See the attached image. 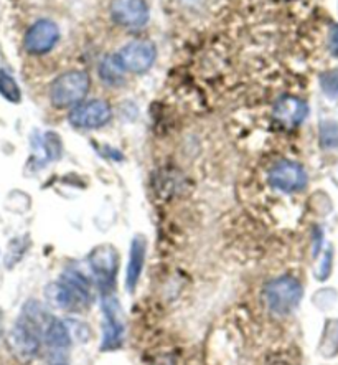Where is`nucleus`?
Masks as SVG:
<instances>
[{
	"mask_svg": "<svg viewBox=\"0 0 338 365\" xmlns=\"http://www.w3.org/2000/svg\"><path fill=\"white\" fill-rule=\"evenodd\" d=\"M50 321L51 316L43 306L36 301H28L10 332L9 344L14 356L22 362L32 361L40 351V342Z\"/></svg>",
	"mask_w": 338,
	"mask_h": 365,
	"instance_id": "1",
	"label": "nucleus"
},
{
	"mask_svg": "<svg viewBox=\"0 0 338 365\" xmlns=\"http://www.w3.org/2000/svg\"><path fill=\"white\" fill-rule=\"evenodd\" d=\"M264 298L269 309L278 316H289L304 298V286L294 276H280L266 284Z\"/></svg>",
	"mask_w": 338,
	"mask_h": 365,
	"instance_id": "2",
	"label": "nucleus"
},
{
	"mask_svg": "<svg viewBox=\"0 0 338 365\" xmlns=\"http://www.w3.org/2000/svg\"><path fill=\"white\" fill-rule=\"evenodd\" d=\"M90 76L85 71H68L50 86V100L56 108H70L81 103L90 91Z\"/></svg>",
	"mask_w": 338,
	"mask_h": 365,
	"instance_id": "3",
	"label": "nucleus"
},
{
	"mask_svg": "<svg viewBox=\"0 0 338 365\" xmlns=\"http://www.w3.org/2000/svg\"><path fill=\"white\" fill-rule=\"evenodd\" d=\"M90 269L93 278H95L97 288H100L104 294L109 296L112 293L114 286H116V276L119 268V255L116 250L109 245H102L91 252L90 258Z\"/></svg>",
	"mask_w": 338,
	"mask_h": 365,
	"instance_id": "4",
	"label": "nucleus"
},
{
	"mask_svg": "<svg viewBox=\"0 0 338 365\" xmlns=\"http://www.w3.org/2000/svg\"><path fill=\"white\" fill-rule=\"evenodd\" d=\"M102 341L101 351H116L124 341L122 307L114 296H106L102 301Z\"/></svg>",
	"mask_w": 338,
	"mask_h": 365,
	"instance_id": "5",
	"label": "nucleus"
},
{
	"mask_svg": "<svg viewBox=\"0 0 338 365\" xmlns=\"http://www.w3.org/2000/svg\"><path fill=\"white\" fill-rule=\"evenodd\" d=\"M155 56H157V50L152 41L135 40L119 51L117 61L124 71L144 73L154 65Z\"/></svg>",
	"mask_w": 338,
	"mask_h": 365,
	"instance_id": "6",
	"label": "nucleus"
},
{
	"mask_svg": "<svg viewBox=\"0 0 338 365\" xmlns=\"http://www.w3.org/2000/svg\"><path fill=\"white\" fill-rule=\"evenodd\" d=\"M269 182L275 189L292 194L305 189L307 172L299 163L294 160H280L269 172Z\"/></svg>",
	"mask_w": 338,
	"mask_h": 365,
	"instance_id": "7",
	"label": "nucleus"
},
{
	"mask_svg": "<svg viewBox=\"0 0 338 365\" xmlns=\"http://www.w3.org/2000/svg\"><path fill=\"white\" fill-rule=\"evenodd\" d=\"M71 332L68 329L66 322L51 317L45 329L43 341L48 347V356H50V365H61L68 364L66 356L70 352L71 347Z\"/></svg>",
	"mask_w": 338,
	"mask_h": 365,
	"instance_id": "8",
	"label": "nucleus"
},
{
	"mask_svg": "<svg viewBox=\"0 0 338 365\" xmlns=\"http://www.w3.org/2000/svg\"><path fill=\"white\" fill-rule=\"evenodd\" d=\"M112 111L106 101L95 100L80 104L70 113V123L80 129H97L111 121Z\"/></svg>",
	"mask_w": 338,
	"mask_h": 365,
	"instance_id": "9",
	"label": "nucleus"
},
{
	"mask_svg": "<svg viewBox=\"0 0 338 365\" xmlns=\"http://www.w3.org/2000/svg\"><path fill=\"white\" fill-rule=\"evenodd\" d=\"M60 30L51 20H38L25 34V50L32 55H45L58 43Z\"/></svg>",
	"mask_w": 338,
	"mask_h": 365,
	"instance_id": "10",
	"label": "nucleus"
},
{
	"mask_svg": "<svg viewBox=\"0 0 338 365\" xmlns=\"http://www.w3.org/2000/svg\"><path fill=\"white\" fill-rule=\"evenodd\" d=\"M114 22L129 30L142 29L149 20V7L144 0H112Z\"/></svg>",
	"mask_w": 338,
	"mask_h": 365,
	"instance_id": "11",
	"label": "nucleus"
},
{
	"mask_svg": "<svg viewBox=\"0 0 338 365\" xmlns=\"http://www.w3.org/2000/svg\"><path fill=\"white\" fill-rule=\"evenodd\" d=\"M307 114H309V108H307L305 101L294 96L282 98V100L278 101L274 108L275 119L289 128L299 126V124L307 118Z\"/></svg>",
	"mask_w": 338,
	"mask_h": 365,
	"instance_id": "12",
	"label": "nucleus"
},
{
	"mask_svg": "<svg viewBox=\"0 0 338 365\" xmlns=\"http://www.w3.org/2000/svg\"><path fill=\"white\" fill-rule=\"evenodd\" d=\"M145 242L144 237H134L131 243V250H129V263H127V273H126V288L129 293H134L137 288L140 276H142L144 262H145Z\"/></svg>",
	"mask_w": 338,
	"mask_h": 365,
	"instance_id": "13",
	"label": "nucleus"
},
{
	"mask_svg": "<svg viewBox=\"0 0 338 365\" xmlns=\"http://www.w3.org/2000/svg\"><path fill=\"white\" fill-rule=\"evenodd\" d=\"M320 352L325 359L335 357L338 354V319H330L325 324L324 336L320 341Z\"/></svg>",
	"mask_w": 338,
	"mask_h": 365,
	"instance_id": "14",
	"label": "nucleus"
},
{
	"mask_svg": "<svg viewBox=\"0 0 338 365\" xmlns=\"http://www.w3.org/2000/svg\"><path fill=\"white\" fill-rule=\"evenodd\" d=\"M0 96L10 103H20L22 100L20 86L15 81V78L5 70H0Z\"/></svg>",
	"mask_w": 338,
	"mask_h": 365,
	"instance_id": "15",
	"label": "nucleus"
},
{
	"mask_svg": "<svg viewBox=\"0 0 338 365\" xmlns=\"http://www.w3.org/2000/svg\"><path fill=\"white\" fill-rule=\"evenodd\" d=\"M122 66L119 65L117 56H111V58H106L101 63L100 73L101 78L106 83H111V85H117V83L122 81Z\"/></svg>",
	"mask_w": 338,
	"mask_h": 365,
	"instance_id": "16",
	"label": "nucleus"
},
{
	"mask_svg": "<svg viewBox=\"0 0 338 365\" xmlns=\"http://www.w3.org/2000/svg\"><path fill=\"white\" fill-rule=\"evenodd\" d=\"M320 143L325 149L338 148V124L334 121H325L320 126Z\"/></svg>",
	"mask_w": 338,
	"mask_h": 365,
	"instance_id": "17",
	"label": "nucleus"
},
{
	"mask_svg": "<svg viewBox=\"0 0 338 365\" xmlns=\"http://www.w3.org/2000/svg\"><path fill=\"white\" fill-rule=\"evenodd\" d=\"M322 90L325 95L332 98H338V70H330L320 76Z\"/></svg>",
	"mask_w": 338,
	"mask_h": 365,
	"instance_id": "18",
	"label": "nucleus"
},
{
	"mask_svg": "<svg viewBox=\"0 0 338 365\" xmlns=\"http://www.w3.org/2000/svg\"><path fill=\"white\" fill-rule=\"evenodd\" d=\"M329 46H330L332 53L338 56V25H334V27H332V30H330Z\"/></svg>",
	"mask_w": 338,
	"mask_h": 365,
	"instance_id": "19",
	"label": "nucleus"
},
{
	"mask_svg": "<svg viewBox=\"0 0 338 365\" xmlns=\"http://www.w3.org/2000/svg\"><path fill=\"white\" fill-rule=\"evenodd\" d=\"M154 365H176V364H175V361H174V357L164 356V357H159L157 361H155Z\"/></svg>",
	"mask_w": 338,
	"mask_h": 365,
	"instance_id": "20",
	"label": "nucleus"
}]
</instances>
